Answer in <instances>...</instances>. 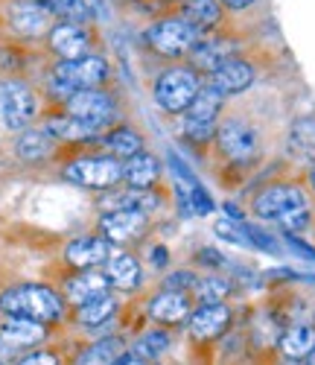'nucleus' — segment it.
<instances>
[{
    "mask_svg": "<svg viewBox=\"0 0 315 365\" xmlns=\"http://www.w3.org/2000/svg\"><path fill=\"white\" fill-rule=\"evenodd\" d=\"M0 310H4L6 316L53 324V322H61V316H65V304H61V298L50 287L24 284V287L6 289L4 295H0Z\"/></svg>",
    "mask_w": 315,
    "mask_h": 365,
    "instance_id": "obj_1",
    "label": "nucleus"
},
{
    "mask_svg": "<svg viewBox=\"0 0 315 365\" xmlns=\"http://www.w3.org/2000/svg\"><path fill=\"white\" fill-rule=\"evenodd\" d=\"M108 76V65L100 56H85L76 62H58L50 73V88L53 94L71 100L76 91H93L97 85H103Z\"/></svg>",
    "mask_w": 315,
    "mask_h": 365,
    "instance_id": "obj_2",
    "label": "nucleus"
},
{
    "mask_svg": "<svg viewBox=\"0 0 315 365\" xmlns=\"http://www.w3.org/2000/svg\"><path fill=\"white\" fill-rule=\"evenodd\" d=\"M199 73L193 68H172L167 73L158 76L155 82V100L164 111L170 114H181L190 108V103L199 94Z\"/></svg>",
    "mask_w": 315,
    "mask_h": 365,
    "instance_id": "obj_3",
    "label": "nucleus"
},
{
    "mask_svg": "<svg viewBox=\"0 0 315 365\" xmlns=\"http://www.w3.org/2000/svg\"><path fill=\"white\" fill-rule=\"evenodd\" d=\"M199 29L190 26L184 18H164L146 29V44L161 53V56H184L193 53V47L199 44Z\"/></svg>",
    "mask_w": 315,
    "mask_h": 365,
    "instance_id": "obj_4",
    "label": "nucleus"
},
{
    "mask_svg": "<svg viewBox=\"0 0 315 365\" xmlns=\"http://www.w3.org/2000/svg\"><path fill=\"white\" fill-rule=\"evenodd\" d=\"M65 178L73 181L79 187H93V190H105L114 187L123 178V164L111 155L105 158H79L65 167Z\"/></svg>",
    "mask_w": 315,
    "mask_h": 365,
    "instance_id": "obj_5",
    "label": "nucleus"
},
{
    "mask_svg": "<svg viewBox=\"0 0 315 365\" xmlns=\"http://www.w3.org/2000/svg\"><path fill=\"white\" fill-rule=\"evenodd\" d=\"M36 111H38L36 94L24 82L12 79L0 85V114H4V123L9 129H24L36 117Z\"/></svg>",
    "mask_w": 315,
    "mask_h": 365,
    "instance_id": "obj_6",
    "label": "nucleus"
},
{
    "mask_svg": "<svg viewBox=\"0 0 315 365\" xmlns=\"http://www.w3.org/2000/svg\"><path fill=\"white\" fill-rule=\"evenodd\" d=\"M301 207H306V196L301 187H289V185H272L260 190L254 199V214L263 220H283Z\"/></svg>",
    "mask_w": 315,
    "mask_h": 365,
    "instance_id": "obj_7",
    "label": "nucleus"
},
{
    "mask_svg": "<svg viewBox=\"0 0 315 365\" xmlns=\"http://www.w3.org/2000/svg\"><path fill=\"white\" fill-rule=\"evenodd\" d=\"M216 143L219 149H222V155L231 158V161H251L257 155V132L251 129L248 123H242V120H228V123H222L216 129Z\"/></svg>",
    "mask_w": 315,
    "mask_h": 365,
    "instance_id": "obj_8",
    "label": "nucleus"
},
{
    "mask_svg": "<svg viewBox=\"0 0 315 365\" xmlns=\"http://www.w3.org/2000/svg\"><path fill=\"white\" fill-rule=\"evenodd\" d=\"M68 114L85 120V123H93V126H108L117 108H114V100L108 94H103V91H76V94L68 100Z\"/></svg>",
    "mask_w": 315,
    "mask_h": 365,
    "instance_id": "obj_9",
    "label": "nucleus"
},
{
    "mask_svg": "<svg viewBox=\"0 0 315 365\" xmlns=\"http://www.w3.org/2000/svg\"><path fill=\"white\" fill-rule=\"evenodd\" d=\"M146 214L140 210H111L100 220V231L114 246H129L146 234Z\"/></svg>",
    "mask_w": 315,
    "mask_h": 365,
    "instance_id": "obj_10",
    "label": "nucleus"
},
{
    "mask_svg": "<svg viewBox=\"0 0 315 365\" xmlns=\"http://www.w3.org/2000/svg\"><path fill=\"white\" fill-rule=\"evenodd\" d=\"M231 324V307L225 304H199V310L190 313L187 327H190V336L199 342L207 339H219Z\"/></svg>",
    "mask_w": 315,
    "mask_h": 365,
    "instance_id": "obj_11",
    "label": "nucleus"
},
{
    "mask_svg": "<svg viewBox=\"0 0 315 365\" xmlns=\"http://www.w3.org/2000/svg\"><path fill=\"white\" fill-rule=\"evenodd\" d=\"M50 6L44 0H15L9 6V24L18 36H26V38H36L41 36L47 24H50Z\"/></svg>",
    "mask_w": 315,
    "mask_h": 365,
    "instance_id": "obj_12",
    "label": "nucleus"
},
{
    "mask_svg": "<svg viewBox=\"0 0 315 365\" xmlns=\"http://www.w3.org/2000/svg\"><path fill=\"white\" fill-rule=\"evenodd\" d=\"M50 47L61 62H76V58H85L91 50V33L79 24L65 21L50 29Z\"/></svg>",
    "mask_w": 315,
    "mask_h": 365,
    "instance_id": "obj_13",
    "label": "nucleus"
},
{
    "mask_svg": "<svg viewBox=\"0 0 315 365\" xmlns=\"http://www.w3.org/2000/svg\"><path fill=\"white\" fill-rule=\"evenodd\" d=\"M47 339V327L33 319H18L6 316L0 322V342L6 348H36Z\"/></svg>",
    "mask_w": 315,
    "mask_h": 365,
    "instance_id": "obj_14",
    "label": "nucleus"
},
{
    "mask_svg": "<svg viewBox=\"0 0 315 365\" xmlns=\"http://www.w3.org/2000/svg\"><path fill=\"white\" fill-rule=\"evenodd\" d=\"M111 249H114V242H108L105 237H79L65 249V257L76 269H93L100 263H108Z\"/></svg>",
    "mask_w": 315,
    "mask_h": 365,
    "instance_id": "obj_15",
    "label": "nucleus"
},
{
    "mask_svg": "<svg viewBox=\"0 0 315 365\" xmlns=\"http://www.w3.org/2000/svg\"><path fill=\"white\" fill-rule=\"evenodd\" d=\"M193 313V304L187 292L178 289H164L161 295H155L149 301V319L161 322V324H178L184 319H190Z\"/></svg>",
    "mask_w": 315,
    "mask_h": 365,
    "instance_id": "obj_16",
    "label": "nucleus"
},
{
    "mask_svg": "<svg viewBox=\"0 0 315 365\" xmlns=\"http://www.w3.org/2000/svg\"><path fill=\"white\" fill-rule=\"evenodd\" d=\"M108 289H111V284L105 278V272H93V269L76 272L71 281H65V295H68L71 304H76V307L108 295Z\"/></svg>",
    "mask_w": 315,
    "mask_h": 365,
    "instance_id": "obj_17",
    "label": "nucleus"
},
{
    "mask_svg": "<svg viewBox=\"0 0 315 365\" xmlns=\"http://www.w3.org/2000/svg\"><path fill=\"white\" fill-rule=\"evenodd\" d=\"M251 82H254V71H251V65L239 62V58H231V62H225L216 73H210V88L219 91L222 97L242 94Z\"/></svg>",
    "mask_w": 315,
    "mask_h": 365,
    "instance_id": "obj_18",
    "label": "nucleus"
},
{
    "mask_svg": "<svg viewBox=\"0 0 315 365\" xmlns=\"http://www.w3.org/2000/svg\"><path fill=\"white\" fill-rule=\"evenodd\" d=\"M234 44L222 41V38H205L193 47L190 58H193V71H205V73H216L225 62H231Z\"/></svg>",
    "mask_w": 315,
    "mask_h": 365,
    "instance_id": "obj_19",
    "label": "nucleus"
},
{
    "mask_svg": "<svg viewBox=\"0 0 315 365\" xmlns=\"http://www.w3.org/2000/svg\"><path fill=\"white\" fill-rule=\"evenodd\" d=\"M105 278L114 289H123V292H129V289H138L140 281H143V269L138 263V257L132 255H111L108 263H105Z\"/></svg>",
    "mask_w": 315,
    "mask_h": 365,
    "instance_id": "obj_20",
    "label": "nucleus"
},
{
    "mask_svg": "<svg viewBox=\"0 0 315 365\" xmlns=\"http://www.w3.org/2000/svg\"><path fill=\"white\" fill-rule=\"evenodd\" d=\"M44 132H50L56 140H97L103 126L85 123V120H79L73 114H61V117H50L47 120Z\"/></svg>",
    "mask_w": 315,
    "mask_h": 365,
    "instance_id": "obj_21",
    "label": "nucleus"
},
{
    "mask_svg": "<svg viewBox=\"0 0 315 365\" xmlns=\"http://www.w3.org/2000/svg\"><path fill=\"white\" fill-rule=\"evenodd\" d=\"M277 342H280V351L286 354L289 359H304V356H309L315 351V327L304 324V322L289 324L286 330L280 333Z\"/></svg>",
    "mask_w": 315,
    "mask_h": 365,
    "instance_id": "obj_22",
    "label": "nucleus"
},
{
    "mask_svg": "<svg viewBox=\"0 0 315 365\" xmlns=\"http://www.w3.org/2000/svg\"><path fill=\"white\" fill-rule=\"evenodd\" d=\"M158 175H161V167H158V161L149 152H138V155H132L123 164V178L129 181V187H138V190H149L158 181Z\"/></svg>",
    "mask_w": 315,
    "mask_h": 365,
    "instance_id": "obj_23",
    "label": "nucleus"
},
{
    "mask_svg": "<svg viewBox=\"0 0 315 365\" xmlns=\"http://www.w3.org/2000/svg\"><path fill=\"white\" fill-rule=\"evenodd\" d=\"M222 100L225 97L219 94V91H213L210 85L202 88L199 94H196V100L190 103V108L184 111V120H190V123H207V126H213L219 108H222Z\"/></svg>",
    "mask_w": 315,
    "mask_h": 365,
    "instance_id": "obj_24",
    "label": "nucleus"
},
{
    "mask_svg": "<svg viewBox=\"0 0 315 365\" xmlns=\"http://www.w3.org/2000/svg\"><path fill=\"white\" fill-rule=\"evenodd\" d=\"M181 18L202 33V29H210V26L219 24L222 9H219L216 0H187V4L181 6Z\"/></svg>",
    "mask_w": 315,
    "mask_h": 365,
    "instance_id": "obj_25",
    "label": "nucleus"
},
{
    "mask_svg": "<svg viewBox=\"0 0 315 365\" xmlns=\"http://www.w3.org/2000/svg\"><path fill=\"white\" fill-rule=\"evenodd\" d=\"M56 146V138L44 129H29L18 138V155L26 158V161H38V158H47Z\"/></svg>",
    "mask_w": 315,
    "mask_h": 365,
    "instance_id": "obj_26",
    "label": "nucleus"
},
{
    "mask_svg": "<svg viewBox=\"0 0 315 365\" xmlns=\"http://www.w3.org/2000/svg\"><path fill=\"white\" fill-rule=\"evenodd\" d=\"M114 313H117V298L103 295V298H97V301L82 304V307L76 310V319H79L82 327H100V324H105L108 319H114Z\"/></svg>",
    "mask_w": 315,
    "mask_h": 365,
    "instance_id": "obj_27",
    "label": "nucleus"
},
{
    "mask_svg": "<svg viewBox=\"0 0 315 365\" xmlns=\"http://www.w3.org/2000/svg\"><path fill=\"white\" fill-rule=\"evenodd\" d=\"M103 143L114 152V155H120V158H125L129 161L132 155H138V152H143V138L135 132V129H114V132H108L105 138H103Z\"/></svg>",
    "mask_w": 315,
    "mask_h": 365,
    "instance_id": "obj_28",
    "label": "nucleus"
},
{
    "mask_svg": "<svg viewBox=\"0 0 315 365\" xmlns=\"http://www.w3.org/2000/svg\"><path fill=\"white\" fill-rule=\"evenodd\" d=\"M123 356V342L120 339H103L93 342L76 356V365H114V359Z\"/></svg>",
    "mask_w": 315,
    "mask_h": 365,
    "instance_id": "obj_29",
    "label": "nucleus"
},
{
    "mask_svg": "<svg viewBox=\"0 0 315 365\" xmlns=\"http://www.w3.org/2000/svg\"><path fill=\"white\" fill-rule=\"evenodd\" d=\"M105 202L111 205V210H140V214H143V210L155 207V205L161 202V199H158L152 190H138V187H129L125 193H117L114 199H105Z\"/></svg>",
    "mask_w": 315,
    "mask_h": 365,
    "instance_id": "obj_30",
    "label": "nucleus"
},
{
    "mask_svg": "<svg viewBox=\"0 0 315 365\" xmlns=\"http://www.w3.org/2000/svg\"><path fill=\"white\" fill-rule=\"evenodd\" d=\"M167 348H170V333L152 327V330H146L143 336L135 342V351L132 354L140 356V359H158Z\"/></svg>",
    "mask_w": 315,
    "mask_h": 365,
    "instance_id": "obj_31",
    "label": "nucleus"
},
{
    "mask_svg": "<svg viewBox=\"0 0 315 365\" xmlns=\"http://www.w3.org/2000/svg\"><path fill=\"white\" fill-rule=\"evenodd\" d=\"M289 143L301 155H315V117H298L289 132Z\"/></svg>",
    "mask_w": 315,
    "mask_h": 365,
    "instance_id": "obj_32",
    "label": "nucleus"
},
{
    "mask_svg": "<svg viewBox=\"0 0 315 365\" xmlns=\"http://www.w3.org/2000/svg\"><path fill=\"white\" fill-rule=\"evenodd\" d=\"M228 292H231V284L216 275H207V278L196 281V287H193V295L199 298V304H222L228 298Z\"/></svg>",
    "mask_w": 315,
    "mask_h": 365,
    "instance_id": "obj_33",
    "label": "nucleus"
},
{
    "mask_svg": "<svg viewBox=\"0 0 315 365\" xmlns=\"http://www.w3.org/2000/svg\"><path fill=\"white\" fill-rule=\"evenodd\" d=\"M44 4L50 6L53 15L68 18L71 24H79V21H88V18H91L88 0H44Z\"/></svg>",
    "mask_w": 315,
    "mask_h": 365,
    "instance_id": "obj_34",
    "label": "nucleus"
},
{
    "mask_svg": "<svg viewBox=\"0 0 315 365\" xmlns=\"http://www.w3.org/2000/svg\"><path fill=\"white\" fill-rule=\"evenodd\" d=\"M242 228H245V237H248L251 246H257V249H263V252H269V255H277V252H280L277 240H274L272 234H266L263 228H257V225H242Z\"/></svg>",
    "mask_w": 315,
    "mask_h": 365,
    "instance_id": "obj_35",
    "label": "nucleus"
},
{
    "mask_svg": "<svg viewBox=\"0 0 315 365\" xmlns=\"http://www.w3.org/2000/svg\"><path fill=\"white\" fill-rule=\"evenodd\" d=\"M216 234L222 237V240H228V242H234V246H245V242H248L245 228L237 225V222H231V220H219L216 222Z\"/></svg>",
    "mask_w": 315,
    "mask_h": 365,
    "instance_id": "obj_36",
    "label": "nucleus"
},
{
    "mask_svg": "<svg viewBox=\"0 0 315 365\" xmlns=\"http://www.w3.org/2000/svg\"><path fill=\"white\" fill-rule=\"evenodd\" d=\"M190 205H193V214H210V210H213V199H210V193L199 185V181L190 187Z\"/></svg>",
    "mask_w": 315,
    "mask_h": 365,
    "instance_id": "obj_37",
    "label": "nucleus"
},
{
    "mask_svg": "<svg viewBox=\"0 0 315 365\" xmlns=\"http://www.w3.org/2000/svg\"><path fill=\"white\" fill-rule=\"evenodd\" d=\"M184 135L196 140V143H205L216 135V126H207V123H190V120H184Z\"/></svg>",
    "mask_w": 315,
    "mask_h": 365,
    "instance_id": "obj_38",
    "label": "nucleus"
},
{
    "mask_svg": "<svg viewBox=\"0 0 315 365\" xmlns=\"http://www.w3.org/2000/svg\"><path fill=\"white\" fill-rule=\"evenodd\" d=\"M170 289H178V292H187V289H193L196 287V278L190 275V272H178V275H172L170 281Z\"/></svg>",
    "mask_w": 315,
    "mask_h": 365,
    "instance_id": "obj_39",
    "label": "nucleus"
},
{
    "mask_svg": "<svg viewBox=\"0 0 315 365\" xmlns=\"http://www.w3.org/2000/svg\"><path fill=\"white\" fill-rule=\"evenodd\" d=\"M18 365H58V359L53 354H47V351H36V354L24 356Z\"/></svg>",
    "mask_w": 315,
    "mask_h": 365,
    "instance_id": "obj_40",
    "label": "nucleus"
},
{
    "mask_svg": "<svg viewBox=\"0 0 315 365\" xmlns=\"http://www.w3.org/2000/svg\"><path fill=\"white\" fill-rule=\"evenodd\" d=\"M286 242H289V246H292V249H295L301 257H306V260H315V249H309L306 242H304V240H298L295 234H286Z\"/></svg>",
    "mask_w": 315,
    "mask_h": 365,
    "instance_id": "obj_41",
    "label": "nucleus"
},
{
    "mask_svg": "<svg viewBox=\"0 0 315 365\" xmlns=\"http://www.w3.org/2000/svg\"><path fill=\"white\" fill-rule=\"evenodd\" d=\"M114 365H146V359H140L135 354H123V356L114 359Z\"/></svg>",
    "mask_w": 315,
    "mask_h": 365,
    "instance_id": "obj_42",
    "label": "nucleus"
},
{
    "mask_svg": "<svg viewBox=\"0 0 315 365\" xmlns=\"http://www.w3.org/2000/svg\"><path fill=\"white\" fill-rule=\"evenodd\" d=\"M152 263H155V266H164V263H167V249H164V246H158V249L152 252Z\"/></svg>",
    "mask_w": 315,
    "mask_h": 365,
    "instance_id": "obj_43",
    "label": "nucleus"
},
{
    "mask_svg": "<svg viewBox=\"0 0 315 365\" xmlns=\"http://www.w3.org/2000/svg\"><path fill=\"white\" fill-rule=\"evenodd\" d=\"M222 4H225L228 9H245V6L254 4V0H222Z\"/></svg>",
    "mask_w": 315,
    "mask_h": 365,
    "instance_id": "obj_44",
    "label": "nucleus"
},
{
    "mask_svg": "<svg viewBox=\"0 0 315 365\" xmlns=\"http://www.w3.org/2000/svg\"><path fill=\"white\" fill-rule=\"evenodd\" d=\"M199 257H202V260H207V263H222V257H219L216 252H207V249H205Z\"/></svg>",
    "mask_w": 315,
    "mask_h": 365,
    "instance_id": "obj_45",
    "label": "nucleus"
},
{
    "mask_svg": "<svg viewBox=\"0 0 315 365\" xmlns=\"http://www.w3.org/2000/svg\"><path fill=\"white\" fill-rule=\"evenodd\" d=\"M225 214H228V217H234V220H242L239 207H234V205H228V202H225Z\"/></svg>",
    "mask_w": 315,
    "mask_h": 365,
    "instance_id": "obj_46",
    "label": "nucleus"
},
{
    "mask_svg": "<svg viewBox=\"0 0 315 365\" xmlns=\"http://www.w3.org/2000/svg\"><path fill=\"white\" fill-rule=\"evenodd\" d=\"M309 181H312V187H315V164H312V170H309Z\"/></svg>",
    "mask_w": 315,
    "mask_h": 365,
    "instance_id": "obj_47",
    "label": "nucleus"
},
{
    "mask_svg": "<svg viewBox=\"0 0 315 365\" xmlns=\"http://www.w3.org/2000/svg\"><path fill=\"white\" fill-rule=\"evenodd\" d=\"M286 365H309V362H301V359H289Z\"/></svg>",
    "mask_w": 315,
    "mask_h": 365,
    "instance_id": "obj_48",
    "label": "nucleus"
},
{
    "mask_svg": "<svg viewBox=\"0 0 315 365\" xmlns=\"http://www.w3.org/2000/svg\"><path fill=\"white\" fill-rule=\"evenodd\" d=\"M309 365H315V351H312V354H309Z\"/></svg>",
    "mask_w": 315,
    "mask_h": 365,
    "instance_id": "obj_49",
    "label": "nucleus"
},
{
    "mask_svg": "<svg viewBox=\"0 0 315 365\" xmlns=\"http://www.w3.org/2000/svg\"><path fill=\"white\" fill-rule=\"evenodd\" d=\"M0 365H4V362H0Z\"/></svg>",
    "mask_w": 315,
    "mask_h": 365,
    "instance_id": "obj_50",
    "label": "nucleus"
}]
</instances>
